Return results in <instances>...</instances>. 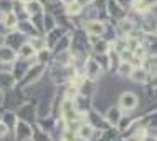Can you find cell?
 <instances>
[{
	"mask_svg": "<svg viewBox=\"0 0 157 141\" xmlns=\"http://www.w3.org/2000/svg\"><path fill=\"white\" fill-rule=\"evenodd\" d=\"M45 70V63H38V65H33V66H28V70L25 71V78H23V85H32L35 83L36 80H40L41 73Z\"/></svg>",
	"mask_w": 157,
	"mask_h": 141,
	"instance_id": "1",
	"label": "cell"
},
{
	"mask_svg": "<svg viewBox=\"0 0 157 141\" xmlns=\"http://www.w3.org/2000/svg\"><path fill=\"white\" fill-rule=\"evenodd\" d=\"M137 106V96L134 95L132 91H124L119 96V108L126 110V111H131Z\"/></svg>",
	"mask_w": 157,
	"mask_h": 141,
	"instance_id": "2",
	"label": "cell"
},
{
	"mask_svg": "<svg viewBox=\"0 0 157 141\" xmlns=\"http://www.w3.org/2000/svg\"><path fill=\"white\" fill-rule=\"evenodd\" d=\"M101 71H103V68L98 65V62L94 58L86 60V63H84V75H86L88 80H96Z\"/></svg>",
	"mask_w": 157,
	"mask_h": 141,
	"instance_id": "3",
	"label": "cell"
},
{
	"mask_svg": "<svg viewBox=\"0 0 157 141\" xmlns=\"http://www.w3.org/2000/svg\"><path fill=\"white\" fill-rule=\"evenodd\" d=\"M84 28H86V32L90 33V35H103L106 33V25L103 22H99V20H88L86 25H84Z\"/></svg>",
	"mask_w": 157,
	"mask_h": 141,
	"instance_id": "4",
	"label": "cell"
},
{
	"mask_svg": "<svg viewBox=\"0 0 157 141\" xmlns=\"http://www.w3.org/2000/svg\"><path fill=\"white\" fill-rule=\"evenodd\" d=\"M15 136L18 141H25L32 136V128L28 126L27 121H18L15 126Z\"/></svg>",
	"mask_w": 157,
	"mask_h": 141,
	"instance_id": "5",
	"label": "cell"
},
{
	"mask_svg": "<svg viewBox=\"0 0 157 141\" xmlns=\"http://www.w3.org/2000/svg\"><path fill=\"white\" fill-rule=\"evenodd\" d=\"M131 80L132 82H136V83H141V85H144V83H147L151 80V75L147 73L146 70H144L142 66H137V68H132V71H131Z\"/></svg>",
	"mask_w": 157,
	"mask_h": 141,
	"instance_id": "6",
	"label": "cell"
},
{
	"mask_svg": "<svg viewBox=\"0 0 157 141\" xmlns=\"http://www.w3.org/2000/svg\"><path fill=\"white\" fill-rule=\"evenodd\" d=\"M23 12L28 17L32 15H38L43 12V5H41L38 0H28V2H23Z\"/></svg>",
	"mask_w": 157,
	"mask_h": 141,
	"instance_id": "7",
	"label": "cell"
},
{
	"mask_svg": "<svg viewBox=\"0 0 157 141\" xmlns=\"http://www.w3.org/2000/svg\"><path fill=\"white\" fill-rule=\"evenodd\" d=\"M121 118H122V115H121V108H119V106H111V108L106 111V119H108V123H109V125H113V126L119 125Z\"/></svg>",
	"mask_w": 157,
	"mask_h": 141,
	"instance_id": "8",
	"label": "cell"
},
{
	"mask_svg": "<svg viewBox=\"0 0 157 141\" xmlns=\"http://www.w3.org/2000/svg\"><path fill=\"white\" fill-rule=\"evenodd\" d=\"M5 43L7 46H10V48H20L23 43H25V37L23 33H10V35L5 37Z\"/></svg>",
	"mask_w": 157,
	"mask_h": 141,
	"instance_id": "9",
	"label": "cell"
},
{
	"mask_svg": "<svg viewBox=\"0 0 157 141\" xmlns=\"http://www.w3.org/2000/svg\"><path fill=\"white\" fill-rule=\"evenodd\" d=\"M106 5H108L109 14H111L113 17H116V18H121V17L124 15V8H122L119 3L116 2V0H108V2H106Z\"/></svg>",
	"mask_w": 157,
	"mask_h": 141,
	"instance_id": "10",
	"label": "cell"
},
{
	"mask_svg": "<svg viewBox=\"0 0 157 141\" xmlns=\"http://www.w3.org/2000/svg\"><path fill=\"white\" fill-rule=\"evenodd\" d=\"M15 60V50L10 46H2L0 45V62H13Z\"/></svg>",
	"mask_w": 157,
	"mask_h": 141,
	"instance_id": "11",
	"label": "cell"
},
{
	"mask_svg": "<svg viewBox=\"0 0 157 141\" xmlns=\"http://www.w3.org/2000/svg\"><path fill=\"white\" fill-rule=\"evenodd\" d=\"M15 85V78L12 73H0V90L12 88Z\"/></svg>",
	"mask_w": 157,
	"mask_h": 141,
	"instance_id": "12",
	"label": "cell"
},
{
	"mask_svg": "<svg viewBox=\"0 0 157 141\" xmlns=\"http://www.w3.org/2000/svg\"><path fill=\"white\" fill-rule=\"evenodd\" d=\"M35 53H36V52L32 48V45H30V43H23V45L18 48V57L22 58V60H28V58H32Z\"/></svg>",
	"mask_w": 157,
	"mask_h": 141,
	"instance_id": "13",
	"label": "cell"
},
{
	"mask_svg": "<svg viewBox=\"0 0 157 141\" xmlns=\"http://www.w3.org/2000/svg\"><path fill=\"white\" fill-rule=\"evenodd\" d=\"M17 27H18V30L23 35H27V33H36L35 27H33L32 22H28V20H20V22H17Z\"/></svg>",
	"mask_w": 157,
	"mask_h": 141,
	"instance_id": "14",
	"label": "cell"
},
{
	"mask_svg": "<svg viewBox=\"0 0 157 141\" xmlns=\"http://www.w3.org/2000/svg\"><path fill=\"white\" fill-rule=\"evenodd\" d=\"M63 35V30L61 28H53V30H50V33H48V46H53L55 43H56L58 40L61 38Z\"/></svg>",
	"mask_w": 157,
	"mask_h": 141,
	"instance_id": "15",
	"label": "cell"
},
{
	"mask_svg": "<svg viewBox=\"0 0 157 141\" xmlns=\"http://www.w3.org/2000/svg\"><path fill=\"white\" fill-rule=\"evenodd\" d=\"M93 48H94V52H96V53H108V52H109V45H108V42L101 40V38H98L94 43H93Z\"/></svg>",
	"mask_w": 157,
	"mask_h": 141,
	"instance_id": "16",
	"label": "cell"
},
{
	"mask_svg": "<svg viewBox=\"0 0 157 141\" xmlns=\"http://www.w3.org/2000/svg\"><path fill=\"white\" fill-rule=\"evenodd\" d=\"M132 68H134L132 63H129V62H121L119 66H117V71H119L121 76H129L131 71H132Z\"/></svg>",
	"mask_w": 157,
	"mask_h": 141,
	"instance_id": "17",
	"label": "cell"
},
{
	"mask_svg": "<svg viewBox=\"0 0 157 141\" xmlns=\"http://www.w3.org/2000/svg\"><path fill=\"white\" fill-rule=\"evenodd\" d=\"M17 22H18V18H17L15 12H7L5 17H3V23H5V27H8V28L15 27Z\"/></svg>",
	"mask_w": 157,
	"mask_h": 141,
	"instance_id": "18",
	"label": "cell"
},
{
	"mask_svg": "<svg viewBox=\"0 0 157 141\" xmlns=\"http://www.w3.org/2000/svg\"><path fill=\"white\" fill-rule=\"evenodd\" d=\"M79 136H81L83 139H90L93 135H94V130H93V126L90 125H84V126H79Z\"/></svg>",
	"mask_w": 157,
	"mask_h": 141,
	"instance_id": "19",
	"label": "cell"
},
{
	"mask_svg": "<svg viewBox=\"0 0 157 141\" xmlns=\"http://www.w3.org/2000/svg\"><path fill=\"white\" fill-rule=\"evenodd\" d=\"M30 45H32V48L35 50V52H40V50L45 48V40L41 37H33L30 40Z\"/></svg>",
	"mask_w": 157,
	"mask_h": 141,
	"instance_id": "20",
	"label": "cell"
},
{
	"mask_svg": "<svg viewBox=\"0 0 157 141\" xmlns=\"http://www.w3.org/2000/svg\"><path fill=\"white\" fill-rule=\"evenodd\" d=\"M3 123H5L7 126H15V125H17V116H15L13 113L8 111L5 116H3Z\"/></svg>",
	"mask_w": 157,
	"mask_h": 141,
	"instance_id": "21",
	"label": "cell"
},
{
	"mask_svg": "<svg viewBox=\"0 0 157 141\" xmlns=\"http://www.w3.org/2000/svg\"><path fill=\"white\" fill-rule=\"evenodd\" d=\"M43 22H45L43 30L46 28V30L50 32V30H53V28H55V18H53L52 15H45V20H43Z\"/></svg>",
	"mask_w": 157,
	"mask_h": 141,
	"instance_id": "22",
	"label": "cell"
},
{
	"mask_svg": "<svg viewBox=\"0 0 157 141\" xmlns=\"http://www.w3.org/2000/svg\"><path fill=\"white\" fill-rule=\"evenodd\" d=\"M48 58H50L48 48H43V50L38 52V63H46V62H48Z\"/></svg>",
	"mask_w": 157,
	"mask_h": 141,
	"instance_id": "23",
	"label": "cell"
},
{
	"mask_svg": "<svg viewBox=\"0 0 157 141\" xmlns=\"http://www.w3.org/2000/svg\"><path fill=\"white\" fill-rule=\"evenodd\" d=\"M8 133V126L3 121H0V136H7Z\"/></svg>",
	"mask_w": 157,
	"mask_h": 141,
	"instance_id": "24",
	"label": "cell"
},
{
	"mask_svg": "<svg viewBox=\"0 0 157 141\" xmlns=\"http://www.w3.org/2000/svg\"><path fill=\"white\" fill-rule=\"evenodd\" d=\"M117 3L122 7V8H126V7H129V5H132V0H116Z\"/></svg>",
	"mask_w": 157,
	"mask_h": 141,
	"instance_id": "25",
	"label": "cell"
},
{
	"mask_svg": "<svg viewBox=\"0 0 157 141\" xmlns=\"http://www.w3.org/2000/svg\"><path fill=\"white\" fill-rule=\"evenodd\" d=\"M61 2H63V3H65V5H70V3H73V2H75V0H61Z\"/></svg>",
	"mask_w": 157,
	"mask_h": 141,
	"instance_id": "26",
	"label": "cell"
},
{
	"mask_svg": "<svg viewBox=\"0 0 157 141\" xmlns=\"http://www.w3.org/2000/svg\"><path fill=\"white\" fill-rule=\"evenodd\" d=\"M142 141H155V138H154V136H151V138H144Z\"/></svg>",
	"mask_w": 157,
	"mask_h": 141,
	"instance_id": "27",
	"label": "cell"
},
{
	"mask_svg": "<svg viewBox=\"0 0 157 141\" xmlns=\"http://www.w3.org/2000/svg\"><path fill=\"white\" fill-rule=\"evenodd\" d=\"M2 101H3V91L0 90V105H2Z\"/></svg>",
	"mask_w": 157,
	"mask_h": 141,
	"instance_id": "28",
	"label": "cell"
},
{
	"mask_svg": "<svg viewBox=\"0 0 157 141\" xmlns=\"http://www.w3.org/2000/svg\"><path fill=\"white\" fill-rule=\"evenodd\" d=\"M75 141H86V139H75Z\"/></svg>",
	"mask_w": 157,
	"mask_h": 141,
	"instance_id": "29",
	"label": "cell"
},
{
	"mask_svg": "<svg viewBox=\"0 0 157 141\" xmlns=\"http://www.w3.org/2000/svg\"><path fill=\"white\" fill-rule=\"evenodd\" d=\"M22 2H28V0H22Z\"/></svg>",
	"mask_w": 157,
	"mask_h": 141,
	"instance_id": "30",
	"label": "cell"
},
{
	"mask_svg": "<svg viewBox=\"0 0 157 141\" xmlns=\"http://www.w3.org/2000/svg\"><path fill=\"white\" fill-rule=\"evenodd\" d=\"M50 2H55V0H50Z\"/></svg>",
	"mask_w": 157,
	"mask_h": 141,
	"instance_id": "31",
	"label": "cell"
}]
</instances>
